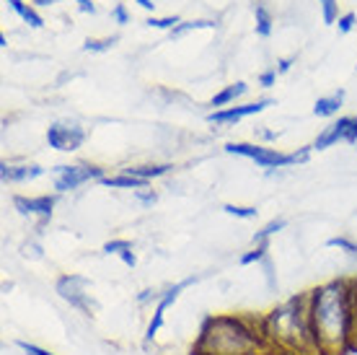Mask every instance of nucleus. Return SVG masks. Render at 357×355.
<instances>
[{
  "instance_id": "obj_39",
  "label": "nucleus",
  "mask_w": 357,
  "mask_h": 355,
  "mask_svg": "<svg viewBox=\"0 0 357 355\" xmlns=\"http://www.w3.org/2000/svg\"><path fill=\"white\" fill-rule=\"evenodd\" d=\"M352 288H355V317H357V275H352Z\"/></svg>"
},
{
  "instance_id": "obj_33",
  "label": "nucleus",
  "mask_w": 357,
  "mask_h": 355,
  "mask_svg": "<svg viewBox=\"0 0 357 355\" xmlns=\"http://www.w3.org/2000/svg\"><path fill=\"white\" fill-rule=\"evenodd\" d=\"M78 3V10H83V13H91V16H96V6L91 3V0H75Z\"/></svg>"
},
{
  "instance_id": "obj_16",
  "label": "nucleus",
  "mask_w": 357,
  "mask_h": 355,
  "mask_svg": "<svg viewBox=\"0 0 357 355\" xmlns=\"http://www.w3.org/2000/svg\"><path fill=\"white\" fill-rule=\"evenodd\" d=\"M101 252H104V254H116V257L122 259L127 267L137 265V257H135V252H132V241H127V239H112V241H107Z\"/></svg>"
},
{
  "instance_id": "obj_5",
  "label": "nucleus",
  "mask_w": 357,
  "mask_h": 355,
  "mask_svg": "<svg viewBox=\"0 0 357 355\" xmlns=\"http://www.w3.org/2000/svg\"><path fill=\"white\" fill-rule=\"evenodd\" d=\"M104 177H107L104 169L93 166V164H63V166L52 169V184L57 195L75 192L78 187L89 184V182H101Z\"/></svg>"
},
{
  "instance_id": "obj_13",
  "label": "nucleus",
  "mask_w": 357,
  "mask_h": 355,
  "mask_svg": "<svg viewBox=\"0 0 357 355\" xmlns=\"http://www.w3.org/2000/svg\"><path fill=\"white\" fill-rule=\"evenodd\" d=\"M246 91H249V86H246L243 80H238V83H231V86H225L223 91H218V94L210 99V107H213V112H215V109L233 107V104H236V101H238Z\"/></svg>"
},
{
  "instance_id": "obj_3",
  "label": "nucleus",
  "mask_w": 357,
  "mask_h": 355,
  "mask_svg": "<svg viewBox=\"0 0 357 355\" xmlns=\"http://www.w3.org/2000/svg\"><path fill=\"white\" fill-rule=\"evenodd\" d=\"M259 329L269 347L290 355H319L308 317V294L293 296L264 314Z\"/></svg>"
},
{
  "instance_id": "obj_15",
  "label": "nucleus",
  "mask_w": 357,
  "mask_h": 355,
  "mask_svg": "<svg viewBox=\"0 0 357 355\" xmlns=\"http://www.w3.org/2000/svg\"><path fill=\"white\" fill-rule=\"evenodd\" d=\"M342 104H344V89H337L326 94V96L316 99V104H313V115L316 117H334L340 115Z\"/></svg>"
},
{
  "instance_id": "obj_7",
  "label": "nucleus",
  "mask_w": 357,
  "mask_h": 355,
  "mask_svg": "<svg viewBox=\"0 0 357 355\" xmlns=\"http://www.w3.org/2000/svg\"><path fill=\"white\" fill-rule=\"evenodd\" d=\"M89 133L86 127H81L78 122H70V119H63V122H52L47 127V143L50 148L60 153H73L78 151L83 143H86Z\"/></svg>"
},
{
  "instance_id": "obj_30",
  "label": "nucleus",
  "mask_w": 357,
  "mask_h": 355,
  "mask_svg": "<svg viewBox=\"0 0 357 355\" xmlns=\"http://www.w3.org/2000/svg\"><path fill=\"white\" fill-rule=\"evenodd\" d=\"M277 75H280V73H277V68H267V71L259 73L257 83H259L261 89H272V86L277 83Z\"/></svg>"
},
{
  "instance_id": "obj_24",
  "label": "nucleus",
  "mask_w": 357,
  "mask_h": 355,
  "mask_svg": "<svg viewBox=\"0 0 357 355\" xmlns=\"http://www.w3.org/2000/svg\"><path fill=\"white\" fill-rule=\"evenodd\" d=\"M326 247L331 249H340V252H347L349 257H355L357 259V244L349 236H344V233H340V236H334V239L326 241Z\"/></svg>"
},
{
  "instance_id": "obj_38",
  "label": "nucleus",
  "mask_w": 357,
  "mask_h": 355,
  "mask_svg": "<svg viewBox=\"0 0 357 355\" xmlns=\"http://www.w3.org/2000/svg\"><path fill=\"white\" fill-rule=\"evenodd\" d=\"M135 3H137L143 10H148V13H153V10H155V3H153V0H135Z\"/></svg>"
},
{
  "instance_id": "obj_11",
  "label": "nucleus",
  "mask_w": 357,
  "mask_h": 355,
  "mask_svg": "<svg viewBox=\"0 0 357 355\" xmlns=\"http://www.w3.org/2000/svg\"><path fill=\"white\" fill-rule=\"evenodd\" d=\"M349 127H352V117H340L337 122H331L329 127H324L321 133L316 135V140L311 143L313 151H326L337 143H347Z\"/></svg>"
},
{
  "instance_id": "obj_31",
  "label": "nucleus",
  "mask_w": 357,
  "mask_h": 355,
  "mask_svg": "<svg viewBox=\"0 0 357 355\" xmlns=\"http://www.w3.org/2000/svg\"><path fill=\"white\" fill-rule=\"evenodd\" d=\"M18 347H21L26 355H54V353H50V350H45V347L31 345V342H18Z\"/></svg>"
},
{
  "instance_id": "obj_27",
  "label": "nucleus",
  "mask_w": 357,
  "mask_h": 355,
  "mask_svg": "<svg viewBox=\"0 0 357 355\" xmlns=\"http://www.w3.org/2000/svg\"><path fill=\"white\" fill-rule=\"evenodd\" d=\"M112 21H114L116 27H127V24H130V10H127L125 3H114V8H112Z\"/></svg>"
},
{
  "instance_id": "obj_9",
  "label": "nucleus",
  "mask_w": 357,
  "mask_h": 355,
  "mask_svg": "<svg viewBox=\"0 0 357 355\" xmlns=\"http://www.w3.org/2000/svg\"><path fill=\"white\" fill-rule=\"evenodd\" d=\"M275 101L269 96L264 99H257V101H249V104H233V107H225V109H215L207 115V122L210 124H218V127H228V124H238L241 119L246 117H254V115H261L267 107H272Z\"/></svg>"
},
{
  "instance_id": "obj_17",
  "label": "nucleus",
  "mask_w": 357,
  "mask_h": 355,
  "mask_svg": "<svg viewBox=\"0 0 357 355\" xmlns=\"http://www.w3.org/2000/svg\"><path fill=\"white\" fill-rule=\"evenodd\" d=\"M254 21H257V34L259 36H272V29H275V16L269 10L267 3H254Z\"/></svg>"
},
{
  "instance_id": "obj_36",
  "label": "nucleus",
  "mask_w": 357,
  "mask_h": 355,
  "mask_svg": "<svg viewBox=\"0 0 357 355\" xmlns=\"http://www.w3.org/2000/svg\"><path fill=\"white\" fill-rule=\"evenodd\" d=\"M135 195L140 197L145 205H151V203H155V192H145V189H140V192H135Z\"/></svg>"
},
{
  "instance_id": "obj_23",
  "label": "nucleus",
  "mask_w": 357,
  "mask_h": 355,
  "mask_svg": "<svg viewBox=\"0 0 357 355\" xmlns=\"http://www.w3.org/2000/svg\"><path fill=\"white\" fill-rule=\"evenodd\" d=\"M119 42V36H104V39H86L83 42V50L86 52H109L112 47Z\"/></svg>"
},
{
  "instance_id": "obj_10",
  "label": "nucleus",
  "mask_w": 357,
  "mask_h": 355,
  "mask_svg": "<svg viewBox=\"0 0 357 355\" xmlns=\"http://www.w3.org/2000/svg\"><path fill=\"white\" fill-rule=\"evenodd\" d=\"M57 192H47V195H36V197H26V195H16L13 197V208H16L21 215H29V218H39L45 223L52 218L54 208H57Z\"/></svg>"
},
{
  "instance_id": "obj_6",
  "label": "nucleus",
  "mask_w": 357,
  "mask_h": 355,
  "mask_svg": "<svg viewBox=\"0 0 357 355\" xmlns=\"http://www.w3.org/2000/svg\"><path fill=\"white\" fill-rule=\"evenodd\" d=\"M89 285H91L89 277L75 275V273H65V275L57 277L54 291H57V296H60L65 303H70L75 311H81V314L91 317V314L96 311V301L91 298Z\"/></svg>"
},
{
  "instance_id": "obj_25",
  "label": "nucleus",
  "mask_w": 357,
  "mask_h": 355,
  "mask_svg": "<svg viewBox=\"0 0 357 355\" xmlns=\"http://www.w3.org/2000/svg\"><path fill=\"white\" fill-rule=\"evenodd\" d=\"M181 24V18L178 16H151L145 21V27L151 29H166V31H174V29Z\"/></svg>"
},
{
  "instance_id": "obj_12",
  "label": "nucleus",
  "mask_w": 357,
  "mask_h": 355,
  "mask_svg": "<svg viewBox=\"0 0 357 355\" xmlns=\"http://www.w3.org/2000/svg\"><path fill=\"white\" fill-rule=\"evenodd\" d=\"M45 177V169L39 164H0V179L6 184H24Z\"/></svg>"
},
{
  "instance_id": "obj_2",
  "label": "nucleus",
  "mask_w": 357,
  "mask_h": 355,
  "mask_svg": "<svg viewBox=\"0 0 357 355\" xmlns=\"http://www.w3.org/2000/svg\"><path fill=\"white\" fill-rule=\"evenodd\" d=\"M267 347L259 319L243 314H213L197 332L192 355H257Z\"/></svg>"
},
{
  "instance_id": "obj_14",
  "label": "nucleus",
  "mask_w": 357,
  "mask_h": 355,
  "mask_svg": "<svg viewBox=\"0 0 357 355\" xmlns=\"http://www.w3.org/2000/svg\"><path fill=\"white\" fill-rule=\"evenodd\" d=\"M101 184L109 187V189H132V192H140V189H148L151 182L132 177V174H127V171H116L112 177L101 179Z\"/></svg>"
},
{
  "instance_id": "obj_37",
  "label": "nucleus",
  "mask_w": 357,
  "mask_h": 355,
  "mask_svg": "<svg viewBox=\"0 0 357 355\" xmlns=\"http://www.w3.org/2000/svg\"><path fill=\"white\" fill-rule=\"evenodd\" d=\"M57 3H63V0H31L34 8H47V6H57Z\"/></svg>"
},
{
  "instance_id": "obj_28",
  "label": "nucleus",
  "mask_w": 357,
  "mask_h": 355,
  "mask_svg": "<svg viewBox=\"0 0 357 355\" xmlns=\"http://www.w3.org/2000/svg\"><path fill=\"white\" fill-rule=\"evenodd\" d=\"M357 27V13H342L340 16V21H337V29H340V34H349L352 29Z\"/></svg>"
},
{
  "instance_id": "obj_20",
  "label": "nucleus",
  "mask_w": 357,
  "mask_h": 355,
  "mask_svg": "<svg viewBox=\"0 0 357 355\" xmlns=\"http://www.w3.org/2000/svg\"><path fill=\"white\" fill-rule=\"evenodd\" d=\"M218 24L215 21H210V18H197V21H181L174 31H169L171 39H181L184 34H189V31H197V29H215Z\"/></svg>"
},
{
  "instance_id": "obj_22",
  "label": "nucleus",
  "mask_w": 357,
  "mask_h": 355,
  "mask_svg": "<svg viewBox=\"0 0 357 355\" xmlns=\"http://www.w3.org/2000/svg\"><path fill=\"white\" fill-rule=\"evenodd\" d=\"M319 6H321V18L326 27H334L337 21H340V3L337 0H319Z\"/></svg>"
},
{
  "instance_id": "obj_18",
  "label": "nucleus",
  "mask_w": 357,
  "mask_h": 355,
  "mask_svg": "<svg viewBox=\"0 0 357 355\" xmlns=\"http://www.w3.org/2000/svg\"><path fill=\"white\" fill-rule=\"evenodd\" d=\"M127 174H132L137 179H145V182H153V179L163 177V174H169L171 171V164H143V166H127Z\"/></svg>"
},
{
  "instance_id": "obj_4",
  "label": "nucleus",
  "mask_w": 357,
  "mask_h": 355,
  "mask_svg": "<svg viewBox=\"0 0 357 355\" xmlns=\"http://www.w3.org/2000/svg\"><path fill=\"white\" fill-rule=\"evenodd\" d=\"M311 151H313L311 145L290 153H282L277 151V148H267V145H259V143H228L225 145V153L254 161L259 169H290V166L305 164V161L311 159Z\"/></svg>"
},
{
  "instance_id": "obj_35",
  "label": "nucleus",
  "mask_w": 357,
  "mask_h": 355,
  "mask_svg": "<svg viewBox=\"0 0 357 355\" xmlns=\"http://www.w3.org/2000/svg\"><path fill=\"white\" fill-rule=\"evenodd\" d=\"M347 143H349V145H355V143H357V115L352 117V127H349Z\"/></svg>"
},
{
  "instance_id": "obj_29",
  "label": "nucleus",
  "mask_w": 357,
  "mask_h": 355,
  "mask_svg": "<svg viewBox=\"0 0 357 355\" xmlns=\"http://www.w3.org/2000/svg\"><path fill=\"white\" fill-rule=\"evenodd\" d=\"M21 18H24V21H26L31 29H42V27H45V18L36 13V8L31 6V3H29V8L24 10V16H21Z\"/></svg>"
},
{
  "instance_id": "obj_32",
  "label": "nucleus",
  "mask_w": 357,
  "mask_h": 355,
  "mask_svg": "<svg viewBox=\"0 0 357 355\" xmlns=\"http://www.w3.org/2000/svg\"><path fill=\"white\" fill-rule=\"evenodd\" d=\"M295 60H298V57H282V60H277V73H280V75L287 73L295 65Z\"/></svg>"
},
{
  "instance_id": "obj_26",
  "label": "nucleus",
  "mask_w": 357,
  "mask_h": 355,
  "mask_svg": "<svg viewBox=\"0 0 357 355\" xmlns=\"http://www.w3.org/2000/svg\"><path fill=\"white\" fill-rule=\"evenodd\" d=\"M267 252H269V247H254V249H249L246 254H241L238 262H241L243 267L254 265V262H264V259H267Z\"/></svg>"
},
{
  "instance_id": "obj_21",
  "label": "nucleus",
  "mask_w": 357,
  "mask_h": 355,
  "mask_svg": "<svg viewBox=\"0 0 357 355\" xmlns=\"http://www.w3.org/2000/svg\"><path fill=\"white\" fill-rule=\"evenodd\" d=\"M223 213L233 215V218H241V221H251V218H257L259 210L254 208V205H233V203H225L223 205Z\"/></svg>"
},
{
  "instance_id": "obj_1",
  "label": "nucleus",
  "mask_w": 357,
  "mask_h": 355,
  "mask_svg": "<svg viewBox=\"0 0 357 355\" xmlns=\"http://www.w3.org/2000/svg\"><path fill=\"white\" fill-rule=\"evenodd\" d=\"M313 340L319 355H344L357 342L355 288L352 275L334 277L308 294Z\"/></svg>"
},
{
  "instance_id": "obj_34",
  "label": "nucleus",
  "mask_w": 357,
  "mask_h": 355,
  "mask_svg": "<svg viewBox=\"0 0 357 355\" xmlns=\"http://www.w3.org/2000/svg\"><path fill=\"white\" fill-rule=\"evenodd\" d=\"M3 3H8L10 8L18 13V16H24V10L29 8V3H24V0H3Z\"/></svg>"
},
{
  "instance_id": "obj_19",
  "label": "nucleus",
  "mask_w": 357,
  "mask_h": 355,
  "mask_svg": "<svg viewBox=\"0 0 357 355\" xmlns=\"http://www.w3.org/2000/svg\"><path fill=\"white\" fill-rule=\"evenodd\" d=\"M287 226V221L285 218H275V221H269L267 226H261L259 231L254 233V247H269V239L275 236V233H280L282 229Z\"/></svg>"
},
{
  "instance_id": "obj_8",
  "label": "nucleus",
  "mask_w": 357,
  "mask_h": 355,
  "mask_svg": "<svg viewBox=\"0 0 357 355\" xmlns=\"http://www.w3.org/2000/svg\"><path fill=\"white\" fill-rule=\"evenodd\" d=\"M197 280H199L197 275H189V277H184V280H178V283L169 285V288L163 291L161 298L155 301V309H153V317H151V321H148V329H145V340H148V342H151V340H155V335L161 332L169 306H174V303H176V298L181 296V291H187L189 285H195Z\"/></svg>"
}]
</instances>
